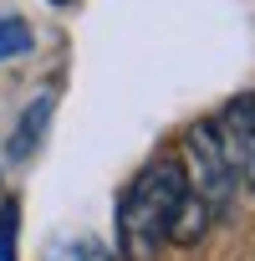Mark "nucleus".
I'll use <instances>...</instances> for the list:
<instances>
[{"mask_svg":"<svg viewBox=\"0 0 255 261\" xmlns=\"http://www.w3.org/2000/svg\"><path fill=\"white\" fill-rule=\"evenodd\" d=\"M184 200H189V179L174 154L143 164L128 179V190L117 195V251L128 261H153L158 246L169 241Z\"/></svg>","mask_w":255,"mask_h":261,"instance_id":"nucleus-1","label":"nucleus"},{"mask_svg":"<svg viewBox=\"0 0 255 261\" xmlns=\"http://www.w3.org/2000/svg\"><path fill=\"white\" fill-rule=\"evenodd\" d=\"M184 179H189V195L209 210V215H219L225 205H230V195H235V169H230V159H225V149H219V134H214V123H189L184 128Z\"/></svg>","mask_w":255,"mask_h":261,"instance_id":"nucleus-2","label":"nucleus"},{"mask_svg":"<svg viewBox=\"0 0 255 261\" xmlns=\"http://www.w3.org/2000/svg\"><path fill=\"white\" fill-rule=\"evenodd\" d=\"M214 134H219V149L235 169V179H245L255 190V92L235 97L219 118H214Z\"/></svg>","mask_w":255,"mask_h":261,"instance_id":"nucleus-3","label":"nucleus"},{"mask_svg":"<svg viewBox=\"0 0 255 261\" xmlns=\"http://www.w3.org/2000/svg\"><path fill=\"white\" fill-rule=\"evenodd\" d=\"M46 118H51V97H41V102L26 108L16 139H11V159H31V144H41V134H46Z\"/></svg>","mask_w":255,"mask_h":261,"instance_id":"nucleus-4","label":"nucleus"},{"mask_svg":"<svg viewBox=\"0 0 255 261\" xmlns=\"http://www.w3.org/2000/svg\"><path fill=\"white\" fill-rule=\"evenodd\" d=\"M21 51H31V31H26V21H0V62L6 57H21Z\"/></svg>","mask_w":255,"mask_h":261,"instance_id":"nucleus-5","label":"nucleus"},{"mask_svg":"<svg viewBox=\"0 0 255 261\" xmlns=\"http://www.w3.org/2000/svg\"><path fill=\"white\" fill-rule=\"evenodd\" d=\"M16 220H21V205L6 200L0 205V261H16Z\"/></svg>","mask_w":255,"mask_h":261,"instance_id":"nucleus-6","label":"nucleus"},{"mask_svg":"<svg viewBox=\"0 0 255 261\" xmlns=\"http://www.w3.org/2000/svg\"><path fill=\"white\" fill-rule=\"evenodd\" d=\"M61 261H112V251H102V246H92V241H82V246H72Z\"/></svg>","mask_w":255,"mask_h":261,"instance_id":"nucleus-7","label":"nucleus"},{"mask_svg":"<svg viewBox=\"0 0 255 261\" xmlns=\"http://www.w3.org/2000/svg\"><path fill=\"white\" fill-rule=\"evenodd\" d=\"M51 6H72V0H51Z\"/></svg>","mask_w":255,"mask_h":261,"instance_id":"nucleus-8","label":"nucleus"}]
</instances>
